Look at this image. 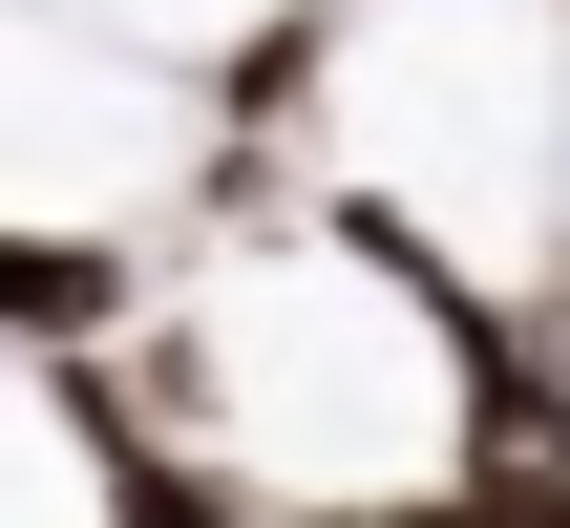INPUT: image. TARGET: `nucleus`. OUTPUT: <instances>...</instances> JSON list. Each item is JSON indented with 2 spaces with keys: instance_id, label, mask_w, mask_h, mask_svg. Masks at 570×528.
<instances>
[{
  "instance_id": "obj_1",
  "label": "nucleus",
  "mask_w": 570,
  "mask_h": 528,
  "mask_svg": "<svg viewBox=\"0 0 570 528\" xmlns=\"http://www.w3.org/2000/svg\"><path fill=\"white\" fill-rule=\"evenodd\" d=\"M106 317H127L106 233H0V339H106Z\"/></svg>"
}]
</instances>
